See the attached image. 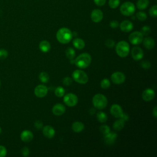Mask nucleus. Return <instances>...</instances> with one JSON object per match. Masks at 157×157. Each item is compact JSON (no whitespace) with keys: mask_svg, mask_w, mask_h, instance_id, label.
<instances>
[{"mask_svg":"<svg viewBox=\"0 0 157 157\" xmlns=\"http://www.w3.org/2000/svg\"><path fill=\"white\" fill-rule=\"evenodd\" d=\"M72 33L67 28H61L56 33V39L63 44L69 43L72 38Z\"/></svg>","mask_w":157,"mask_h":157,"instance_id":"1","label":"nucleus"},{"mask_svg":"<svg viewBox=\"0 0 157 157\" xmlns=\"http://www.w3.org/2000/svg\"><path fill=\"white\" fill-rule=\"evenodd\" d=\"M91 62V57L90 54L83 53L78 55L74 60V64L80 69H85L88 67Z\"/></svg>","mask_w":157,"mask_h":157,"instance_id":"2","label":"nucleus"},{"mask_svg":"<svg viewBox=\"0 0 157 157\" xmlns=\"http://www.w3.org/2000/svg\"><path fill=\"white\" fill-rule=\"evenodd\" d=\"M93 106L99 110H102L105 108L107 105V99L106 97L100 93L95 94L92 99Z\"/></svg>","mask_w":157,"mask_h":157,"instance_id":"3","label":"nucleus"},{"mask_svg":"<svg viewBox=\"0 0 157 157\" xmlns=\"http://www.w3.org/2000/svg\"><path fill=\"white\" fill-rule=\"evenodd\" d=\"M129 49L130 48L128 43L124 40L120 41L115 46V51L117 54L122 58L126 57L128 55Z\"/></svg>","mask_w":157,"mask_h":157,"instance_id":"4","label":"nucleus"},{"mask_svg":"<svg viewBox=\"0 0 157 157\" xmlns=\"http://www.w3.org/2000/svg\"><path fill=\"white\" fill-rule=\"evenodd\" d=\"M72 78L80 84H85L88 81V77L85 72L82 70L77 69L72 74Z\"/></svg>","mask_w":157,"mask_h":157,"instance_id":"5","label":"nucleus"},{"mask_svg":"<svg viewBox=\"0 0 157 157\" xmlns=\"http://www.w3.org/2000/svg\"><path fill=\"white\" fill-rule=\"evenodd\" d=\"M120 12L124 16H131L136 11L134 4L129 1L124 2L120 7Z\"/></svg>","mask_w":157,"mask_h":157,"instance_id":"6","label":"nucleus"},{"mask_svg":"<svg viewBox=\"0 0 157 157\" xmlns=\"http://www.w3.org/2000/svg\"><path fill=\"white\" fill-rule=\"evenodd\" d=\"M144 36L139 31H134L129 36V40L133 45H139L142 42Z\"/></svg>","mask_w":157,"mask_h":157,"instance_id":"7","label":"nucleus"},{"mask_svg":"<svg viewBox=\"0 0 157 157\" xmlns=\"http://www.w3.org/2000/svg\"><path fill=\"white\" fill-rule=\"evenodd\" d=\"M63 101L67 106L73 107L77 104L78 98L75 94L72 93H67L64 96Z\"/></svg>","mask_w":157,"mask_h":157,"instance_id":"8","label":"nucleus"},{"mask_svg":"<svg viewBox=\"0 0 157 157\" xmlns=\"http://www.w3.org/2000/svg\"><path fill=\"white\" fill-rule=\"evenodd\" d=\"M111 80L115 84L120 85L125 80V75L123 72H115L111 75Z\"/></svg>","mask_w":157,"mask_h":157,"instance_id":"9","label":"nucleus"},{"mask_svg":"<svg viewBox=\"0 0 157 157\" xmlns=\"http://www.w3.org/2000/svg\"><path fill=\"white\" fill-rule=\"evenodd\" d=\"M48 93V88L44 85H37L34 89V94L38 98H44Z\"/></svg>","mask_w":157,"mask_h":157,"instance_id":"10","label":"nucleus"},{"mask_svg":"<svg viewBox=\"0 0 157 157\" xmlns=\"http://www.w3.org/2000/svg\"><path fill=\"white\" fill-rule=\"evenodd\" d=\"M131 56L136 61H139L144 57V52L141 48L134 47L131 50Z\"/></svg>","mask_w":157,"mask_h":157,"instance_id":"11","label":"nucleus"},{"mask_svg":"<svg viewBox=\"0 0 157 157\" xmlns=\"http://www.w3.org/2000/svg\"><path fill=\"white\" fill-rule=\"evenodd\" d=\"M110 113L115 118H120L123 113V111L120 105L118 104H113L110 107Z\"/></svg>","mask_w":157,"mask_h":157,"instance_id":"12","label":"nucleus"},{"mask_svg":"<svg viewBox=\"0 0 157 157\" xmlns=\"http://www.w3.org/2000/svg\"><path fill=\"white\" fill-rule=\"evenodd\" d=\"M91 18L93 22H100L103 18V13L100 9H94L91 12Z\"/></svg>","mask_w":157,"mask_h":157,"instance_id":"13","label":"nucleus"},{"mask_svg":"<svg viewBox=\"0 0 157 157\" xmlns=\"http://www.w3.org/2000/svg\"><path fill=\"white\" fill-rule=\"evenodd\" d=\"M155 93L154 90L151 88L145 89L142 94V98L145 101H150L153 100L155 98Z\"/></svg>","mask_w":157,"mask_h":157,"instance_id":"14","label":"nucleus"},{"mask_svg":"<svg viewBox=\"0 0 157 157\" xmlns=\"http://www.w3.org/2000/svg\"><path fill=\"white\" fill-rule=\"evenodd\" d=\"M117 138V134L115 132H109V133L104 135V140L107 145H112L115 143Z\"/></svg>","mask_w":157,"mask_h":157,"instance_id":"15","label":"nucleus"},{"mask_svg":"<svg viewBox=\"0 0 157 157\" xmlns=\"http://www.w3.org/2000/svg\"><path fill=\"white\" fill-rule=\"evenodd\" d=\"M42 132L44 136L48 139L53 138L55 134V131L54 128L49 125H47L43 127Z\"/></svg>","mask_w":157,"mask_h":157,"instance_id":"16","label":"nucleus"},{"mask_svg":"<svg viewBox=\"0 0 157 157\" xmlns=\"http://www.w3.org/2000/svg\"><path fill=\"white\" fill-rule=\"evenodd\" d=\"M120 29L125 33H128L133 29V24L129 20H124L120 24Z\"/></svg>","mask_w":157,"mask_h":157,"instance_id":"17","label":"nucleus"},{"mask_svg":"<svg viewBox=\"0 0 157 157\" xmlns=\"http://www.w3.org/2000/svg\"><path fill=\"white\" fill-rule=\"evenodd\" d=\"M66 109L64 105L60 103H57L52 108V112L55 115H61L65 112Z\"/></svg>","mask_w":157,"mask_h":157,"instance_id":"18","label":"nucleus"},{"mask_svg":"<svg viewBox=\"0 0 157 157\" xmlns=\"http://www.w3.org/2000/svg\"><path fill=\"white\" fill-rule=\"evenodd\" d=\"M33 134L31 131L25 130L21 132L20 134V138L22 141L25 142H29L33 139Z\"/></svg>","mask_w":157,"mask_h":157,"instance_id":"19","label":"nucleus"},{"mask_svg":"<svg viewBox=\"0 0 157 157\" xmlns=\"http://www.w3.org/2000/svg\"><path fill=\"white\" fill-rule=\"evenodd\" d=\"M143 44L144 47L148 50H151L154 48L155 42L154 39L150 37H147L143 39Z\"/></svg>","mask_w":157,"mask_h":157,"instance_id":"20","label":"nucleus"},{"mask_svg":"<svg viewBox=\"0 0 157 157\" xmlns=\"http://www.w3.org/2000/svg\"><path fill=\"white\" fill-rule=\"evenodd\" d=\"M84 124L80 121H75L72 124V130L77 133L82 132L84 129Z\"/></svg>","mask_w":157,"mask_h":157,"instance_id":"21","label":"nucleus"},{"mask_svg":"<svg viewBox=\"0 0 157 157\" xmlns=\"http://www.w3.org/2000/svg\"><path fill=\"white\" fill-rule=\"evenodd\" d=\"M73 45L75 48L78 50H82L85 47V42L83 39L80 38H75L74 39L73 42Z\"/></svg>","mask_w":157,"mask_h":157,"instance_id":"22","label":"nucleus"},{"mask_svg":"<svg viewBox=\"0 0 157 157\" xmlns=\"http://www.w3.org/2000/svg\"><path fill=\"white\" fill-rule=\"evenodd\" d=\"M39 47L40 50L43 52H47L50 50V44L47 40H42L39 45Z\"/></svg>","mask_w":157,"mask_h":157,"instance_id":"23","label":"nucleus"},{"mask_svg":"<svg viewBox=\"0 0 157 157\" xmlns=\"http://www.w3.org/2000/svg\"><path fill=\"white\" fill-rule=\"evenodd\" d=\"M124 121L119 118L118 120H116L113 124V128L116 131H120L124 128Z\"/></svg>","mask_w":157,"mask_h":157,"instance_id":"24","label":"nucleus"},{"mask_svg":"<svg viewBox=\"0 0 157 157\" xmlns=\"http://www.w3.org/2000/svg\"><path fill=\"white\" fill-rule=\"evenodd\" d=\"M149 5V0H138L136 4L137 9L139 10L145 9Z\"/></svg>","mask_w":157,"mask_h":157,"instance_id":"25","label":"nucleus"},{"mask_svg":"<svg viewBox=\"0 0 157 157\" xmlns=\"http://www.w3.org/2000/svg\"><path fill=\"white\" fill-rule=\"evenodd\" d=\"M66 55L69 59H72L75 56V52L72 47H68L66 50Z\"/></svg>","mask_w":157,"mask_h":157,"instance_id":"26","label":"nucleus"},{"mask_svg":"<svg viewBox=\"0 0 157 157\" xmlns=\"http://www.w3.org/2000/svg\"><path fill=\"white\" fill-rule=\"evenodd\" d=\"M96 117L97 120L100 123H105L107 120V116L103 112H99L98 113H97Z\"/></svg>","mask_w":157,"mask_h":157,"instance_id":"27","label":"nucleus"},{"mask_svg":"<svg viewBox=\"0 0 157 157\" xmlns=\"http://www.w3.org/2000/svg\"><path fill=\"white\" fill-rule=\"evenodd\" d=\"M39 78L42 83H47L49 80V75L48 74L45 72H42L40 73L39 75Z\"/></svg>","mask_w":157,"mask_h":157,"instance_id":"28","label":"nucleus"},{"mask_svg":"<svg viewBox=\"0 0 157 157\" xmlns=\"http://www.w3.org/2000/svg\"><path fill=\"white\" fill-rule=\"evenodd\" d=\"M65 94V90L62 86H58L55 90V94L59 98L63 97Z\"/></svg>","mask_w":157,"mask_h":157,"instance_id":"29","label":"nucleus"},{"mask_svg":"<svg viewBox=\"0 0 157 157\" xmlns=\"http://www.w3.org/2000/svg\"><path fill=\"white\" fill-rule=\"evenodd\" d=\"M110 85V82L109 79L104 78L101 82V86L103 89H107Z\"/></svg>","mask_w":157,"mask_h":157,"instance_id":"30","label":"nucleus"},{"mask_svg":"<svg viewBox=\"0 0 157 157\" xmlns=\"http://www.w3.org/2000/svg\"><path fill=\"white\" fill-rule=\"evenodd\" d=\"M136 17L140 21H144L147 19V14L144 12L139 11L136 13Z\"/></svg>","mask_w":157,"mask_h":157,"instance_id":"31","label":"nucleus"},{"mask_svg":"<svg viewBox=\"0 0 157 157\" xmlns=\"http://www.w3.org/2000/svg\"><path fill=\"white\" fill-rule=\"evenodd\" d=\"M120 0H109V5L112 9H116L120 4Z\"/></svg>","mask_w":157,"mask_h":157,"instance_id":"32","label":"nucleus"},{"mask_svg":"<svg viewBox=\"0 0 157 157\" xmlns=\"http://www.w3.org/2000/svg\"><path fill=\"white\" fill-rule=\"evenodd\" d=\"M149 14L150 16L155 18L157 15V6L154 5L150 7L149 9Z\"/></svg>","mask_w":157,"mask_h":157,"instance_id":"33","label":"nucleus"},{"mask_svg":"<svg viewBox=\"0 0 157 157\" xmlns=\"http://www.w3.org/2000/svg\"><path fill=\"white\" fill-rule=\"evenodd\" d=\"M99 129H100L101 132L102 134H104V135H105V134L109 133V132L110 131V127H109V126H107V125H105V124L101 126Z\"/></svg>","mask_w":157,"mask_h":157,"instance_id":"34","label":"nucleus"},{"mask_svg":"<svg viewBox=\"0 0 157 157\" xmlns=\"http://www.w3.org/2000/svg\"><path fill=\"white\" fill-rule=\"evenodd\" d=\"M151 32V29L148 26H144L141 28L140 33L142 34L143 36H147Z\"/></svg>","mask_w":157,"mask_h":157,"instance_id":"35","label":"nucleus"},{"mask_svg":"<svg viewBox=\"0 0 157 157\" xmlns=\"http://www.w3.org/2000/svg\"><path fill=\"white\" fill-rule=\"evenodd\" d=\"M8 56V52L5 49H0V59H4Z\"/></svg>","mask_w":157,"mask_h":157,"instance_id":"36","label":"nucleus"},{"mask_svg":"<svg viewBox=\"0 0 157 157\" xmlns=\"http://www.w3.org/2000/svg\"><path fill=\"white\" fill-rule=\"evenodd\" d=\"M115 42L110 39H108L105 41V45L109 48H112L115 46Z\"/></svg>","mask_w":157,"mask_h":157,"instance_id":"37","label":"nucleus"},{"mask_svg":"<svg viewBox=\"0 0 157 157\" xmlns=\"http://www.w3.org/2000/svg\"><path fill=\"white\" fill-rule=\"evenodd\" d=\"M72 78H70V77H66L64 78L63 80V84H64V85H66V86H69V85H70L72 83Z\"/></svg>","mask_w":157,"mask_h":157,"instance_id":"38","label":"nucleus"},{"mask_svg":"<svg viewBox=\"0 0 157 157\" xmlns=\"http://www.w3.org/2000/svg\"><path fill=\"white\" fill-rule=\"evenodd\" d=\"M141 66L145 69H148L151 66V64L149 61L144 60L141 63Z\"/></svg>","mask_w":157,"mask_h":157,"instance_id":"39","label":"nucleus"},{"mask_svg":"<svg viewBox=\"0 0 157 157\" xmlns=\"http://www.w3.org/2000/svg\"><path fill=\"white\" fill-rule=\"evenodd\" d=\"M7 154V150L5 147L0 145V157H4Z\"/></svg>","mask_w":157,"mask_h":157,"instance_id":"40","label":"nucleus"},{"mask_svg":"<svg viewBox=\"0 0 157 157\" xmlns=\"http://www.w3.org/2000/svg\"><path fill=\"white\" fill-rule=\"evenodd\" d=\"M21 154L23 156H28L29 154V150L28 148L25 147L21 149Z\"/></svg>","mask_w":157,"mask_h":157,"instance_id":"41","label":"nucleus"},{"mask_svg":"<svg viewBox=\"0 0 157 157\" xmlns=\"http://www.w3.org/2000/svg\"><path fill=\"white\" fill-rule=\"evenodd\" d=\"M34 126L37 129H40L42 128H43V123L40 121V120H37L35 123H34Z\"/></svg>","mask_w":157,"mask_h":157,"instance_id":"42","label":"nucleus"},{"mask_svg":"<svg viewBox=\"0 0 157 157\" xmlns=\"http://www.w3.org/2000/svg\"><path fill=\"white\" fill-rule=\"evenodd\" d=\"M119 26V23L117 20H112L110 22V26L112 28H117Z\"/></svg>","mask_w":157,"mask_h":157,"instance_id":"43","label":"nucleus"},{"mask_svg":"<svg viewBox=\"0 0 157 157\" xmlns=\"http://www.w3.org/2000/svg\"><path fill=\"white\" fill-rule=\"evenodd\" d=\"M106 0H94V2L98 6H102L105 4Z\"/></svg>","mask_w":157,"mask_h":157,"instance_id":"44","label":"nucleus"},{"mask_svg":"<svg viewBox=\"0 0 157 157\" xmlns=\"http://www.w3.org/2000/svg\"><path fill=\"white\" fill-rule=\"evenodd\" d=\"M119 118H120V119H121V120H123V121H126V120H128L129 119V116L128 115V114L123 113L122 114V115Z\"/></svg>","mask_w":157,"mask_h":157,"instance_id":"45","label":"nucleus"},{"mask_svg":"<svg viewBox=\"0 0 157 157\" xmlns=\"http://www.w3.org/2000/svg\"><path fill=\"white\" fill-rule=\"evenodd\" d=\"M154 118H156L157 117V107L155 106L153 110V113H152Z\"/></svg>","mask_w":157,"mask_h":157,"instance_id":"46","label":"nucleus"},{"mask_svg":"<svg viewBox=\"0 0 157 157\" xmlns=\"http://www.w3.org/2000/svg\"><path fill=\"white\" fill-rule=\"evenodd\" d=\"M94 113H95V109H94L93 108H91V109L90 110V113L91 115H93Z\"/></svg>","mask_w":157,"mask_h":157,"instance_id":"47","label":"nucleus"},{"mask_svg":"<svg viewBox=\"0 0 157 157\" xmlns=\"http://www.w3.org/2000/svg\"><path fill=\"white\" fill-rule=\"evenodd\" d=\"M70 60H71V64H74V59H70Z\"/></svg>","mask_w":157,"mask_h":157,"instance_id":"48","label":"nucleus"},{"mask_svg":"<svg viewBox=\"0 0 157 157\" xmlns=\"http://www.w3.org/2000/svg\"><path fill=\"white\" fill-rule=\"evenodd\" d=\"M1 128H0V134H1Z\"/></svg>","mask_w":157,"mask_h":157,"instance_id":"49","label":"nucleus"},{"mask_svg":"<svg viewBox=\"0 0 157 157\" xmlns=\"http://www.w3.org/2000/svg\"><path fill=\"white\" fill-rule=\"evenodd\" d=\"M0 86H1V81H0Z\"/></svg>","mask_w":157,"mask_h":157,"instance_id":"50","label":"nucleus"}]
</instances>
